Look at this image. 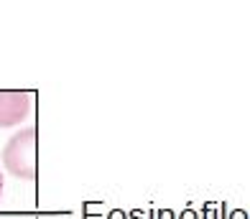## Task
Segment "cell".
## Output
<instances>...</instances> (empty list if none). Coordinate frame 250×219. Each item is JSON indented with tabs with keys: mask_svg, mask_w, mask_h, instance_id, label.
I'll return each instance as SVG.
<instances>
[{
	"mask_svg": "<svg viewBox=\"0 0 250 219\" xmlns=\"http://www.w3.org/2000/svg\"><path fill=\"white\" fill-rule=\"evenodd\" d=\"M5 168L21 181H36V128L13 135L3 148Z\"/></svg>",
	"mask_w": 250,
	"mask_h": 219,
	"instance_id": "6da1fadb",
	"label": "cell"
},
{
	"mask_svg": "<svg viewBox=\"0 0 250 219\" xmlns=\"http://www.w3.org/2000/svg\"><path fill=\"white\" fill-rule=\"evenodd\" d=\"M31 112L28 92H0V128H13Z\"/></svg>",
	"mask_w": 250,
	"mask_h": 219,
	"instance_id": "7a4b0ae2",
	"label": "cell"
},
{
	"mask_svg": "<svg viewBox=\"0 0 250 219\" xmlns=\"http://www.w3.org/2000/svg\"><path fill=\"white\" fill-rule=\"evenodd\" d=\"M0 197H3V174H0Z\"/></svg>",
	"mask_w": 250,
	"mask_h": 219,
	"instance_id": "3957f363",
	"label": "cell"
}]
</instances>
